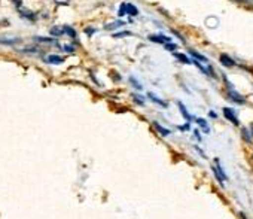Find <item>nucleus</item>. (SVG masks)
I'll use <instances>...</instances> for the list:
<instances>
[{"instance_id":"nucleus-1","label":"nucleus","mask_w":253,"mask_h":219,"mask_svg":"<svg viewBox=\"0 0 253 219\" xmlns=\"http://www.w3.org/2000/svg\"><path fill=\"white\" fill-rule=\"evenodd\" d=\"M223 114H225V118L226 120H229L232 124H235V126H238V120H237V115H235V112L232 111V109H229V107H225L223 109Z\"/></svg>"},{"instance_id":"nucleus-2","label":"nucleus","mask_w":253,"mask_h":219,"mask_svg":"<svg viewBox=\"0 0 253 219\" xmlns=\"http://www.w3.org/2000/svg\"><path fill=\"white\" fill-rule=\"evenodd\" d=\"M45 61L49 63V64H61L64 60H63L60 55H46V57H45Z\"/></svg>"},{"instance_id":"nucleus-3","label":"nucleus","mask_w":253,"mask_h":219,"mask_svg":"<svg viewBox=\"0 0 253 219\" xmlns=\"http://www.w3.org/2000/svg\"><path fill=\"white\" fill-rule=\"evenodd\" d=\"M149 39L152 42H160V44H169L170 42V39L167 36H151Z\"/></svg>"},{"instance_id":"nucleus-4","label":"nucleus","mask_w":253,"mask_h":219,"mask_svg":"<svg viewBox=\"0 0 253 219\" xmlns=\"http://www.w3.org/2000/svg\"><path fill=\"white\" fill-rule=\"evenodd\" d=\"M149 98H151L152 101H155V103H158L160 106H163V107H167V103H166L164 100H161L160 97H157L155 94H152V92H149Z\"/></svg>"},{"instance_id":"nucleus-5","label":"nucleus","mask_w":253,"mask_h":219,"mask_svg":"<svg viewBox=\"0 0 253 219\" xmlns=\"http://www.w3.org/2000/svg\"><path fill=\"white\" fill-rule=\"evenodd\" d=\"M125 6H126V14H130V15H137L139 14V11H137V8L134 6V5H130V3H125Z\"/></svg>"},{"instance_id":"nucleus-6","label":"nucleus","mask_w":253,"mask_h":219,"mask_svg":"<svg viewBox=\"0 0 253 219\" xmlns=\"http://www.w3.org/2000/svg\"><path fill=\"white\" fill-rule=\"evenodd\" d=\"M177 104H179V109H180V112H182V115L185 117V120H188V121H189V120H191V115L188 114V111H186V107L183 106V103H180V101H179Z\"/></svg>"},{"instance_id":"nucleus-7","label":"nucleus","mask_w":253,"mask_h":219,"mask_svg":"<svg viewBox=\"0 0 253 219\" xmlns=\"http://www.w3.org/2000/svg\"><path fill=\"white\" fill-rule=\"evenodd\" d=\"M51 35H54V36H63L64 35V27H52L51 29Z\"/></svg>"},{"instance_id":"nucleus-8","label":"nucleus","mask_w":253,"mask_h":219,"mask_svg":"<svg viewBox=\"0 0 253 219\" xmlns=\"http://www.w3.org/2000/svg\"><path fill=\"white\" fill-rule=\"evenodd\" d=\"M154 126H155V129H157V130H158V131H160V133H161L163 136H169V134H170V130H167V129H164V127L161 126V124H158V123H155Z\"/></svg>"},{"instance_id":"nucleus-9","label":"nucleus","mask_w":253,"mask_h":219,"mask_svg":"<svg viewBox=\"0 0 253 219\" xmlns=\"http://www.w3.org/2000/svg\"><path fill=\"white\" fill-rule=\"evenodd\" d=\"M197 123H198V126L206 131V133H209L210 131V129L207 127V123H206V120H203V118H197Z\"/></svg>"},{"instance_id":"nucleus-10","label":"nucleus","mask_w":253,"mask_h":219,"mask_svg":"<svg viewBox=\"0 0 253 219\" xmlns=\"http://www.w3.org/2000/svg\"><path fill=\"white\" fill-rule=\"evenodd\" d=\"M124 24H125V23L121 20V21H115L113 24H107V26H106V29H107V30H113V29H116V27H121V26H124Z\"/></svg>"},{"instance_id":"nucleus-11","label":"nucleus","mask_w":253,"mask_h":219,"mask_svg":"<svg viewBox=\"0 0 253 219\" xmlns=\"http://www.w3.org/2000/svg\"><path fill=\"white\" fill-rule=\"evenodd\" d=\"M64 33H67L69 36H72V38H75L76 36V32L72 29V27H69V26H64Z\"/></svg>"},{"instance_id":"nucleus-12","label":"nucleus","mask_w":253,"mask_h":219,"mask_svg":"<svg viewBox=\"0 0 253 219\" xmlns=\"http://www.w3.org/2000/svg\"><path fill=\"white\" fill-rule=\"evenodd\" d=\"M220 61H222L223 64H226V66H232V64H234V61H231L226 55H220Z\"/></svg>"},{"instance_id":"nucleus-13","label":"nucleus","mask_w":253,"mask_h":219,"mask_svg":"<svg viewBox=\"0 0 253 219\" xmlns=\"http://www.w3.org/2000/svg\"><path fill=\"white\" fill-rule=\"evenodd\" d=\"M20 39H0V44H8V45H14L15 42H18Z\"/></svg>"},{"instance_id":"nucleus-14","label":"nucleus","mask_w":253,"mask_h":219,"mask_svg":"<svg viewBox=\"0 0 253 219\" xmlns=\"http://www.w3.org/2000/svg\"><path fill=\"white\" fill-rule=\"evenodd\" d=\"M118 14H119V17H122V15H125V14H126V6H125V3H122V5H121V8H119V12H118Z\"/></svg>"},{"instance_id":"nucleus-15","label":"nucleus","mask_w":253,"mask_h":219,"mask_svg":"<svg viewBox=\"0 0 253 219\" xmlns=\"http://www.w3.org/2000/svg\"><path fill=\"white\" fill-rule=\"evenodd\" d=\"M176 57H177V58H179L180 61H183V63H191V61H189V60H188V58H186V57H185L183 54H176Z\"/></svg>"},{"instance_id":"nucleus-16","label":"nucleus","mask_w":253,"mask_h":219,"mask_svg":"<svg viewBox=\"0 0 253 219\" xmlns=\"http://www.w3.org/2000/svg\"><path fill=\"white\" fill-rule=\"evenodd\" d=\"M36 41H39V42H46V44H52V39H49V38H36Z\"/></svg>"},{"instance_id":"nucleus-17","label":"nucleus","mask_w":253,"mask_h":219,"mask_svg":"<svg viewBox=\"0 0 253 219\" xmlns=\"http://www.w3.org/2000/svg\"><path fill=\"white\" fill-rule=\"evenodd\" d=\"M130 81H131V84H133V85H134V87H136L137 89H142V85H140V84H139V82H137V81H136L134 78H131Z\"/></svg>"},{"instance_id":"nucleus-18","label":"nucleus","mask_w":253,"mask_h":219,"mask_svg":"<svg viewBox=\"0 0 253 219\" xmlns=\"http://www.w3.org/2000/svg\"><path fill=\"white\" fill-rule=\"evenodd\" d=\"M166 49H169V51H174V49H176V45H173V44H166Z\"/></svg>"},{"instance_id":"nucleus-19","label":"nucleus","mask_w":253,"mask_h":219,"mask_svg":"<svg viewBox=\"0 0 253 219\" xmlns=\"http://www.w3.org/2000/svg\"><path fill=\"white\" fill-rule=\"evenodd\" d=\"M131 33L130 32H122V33H118V35H115V38H121V36H130Z\"/></svg>"},{"instance_id":"nucleus-20","label":"nucleus","mask_w":253,"mask_h":219,"mask_svg":"<svg viewBox=\"0 0 253 219\" xmlns=\"http://www.w3.org/2000/svg\"><path fill=\"white\" fill-rule=\"evenodd\" d=\"M64 49H66V51H69V52H72V51H73L72 45H64Z\"/></svg>"},{"instance_id":"nucleus-21","label":"nucleus","mask_w":253,"mask_h":219,"mask_svg":"<svg viewBox=\"0 0 253 219\" xmlns=\"http://www.w3.org/2000/svg\"><path fill=\"white\" fill-rule=\"evenodd\" d=\"M57 3H61V5H66V3H69V0H55Z\"/></svg>"},{"instance_id":"nucleus-22","label":"nucleus","mask_w":253,"mask_h":219,"mask_svg":"<svg viewBox=\"0 0 253 219\" xmlns=\"http://www.w3.org/2000/svg\"><path fill=\"white\" fill-rule=\"evenodd\" d=\"M241 218H243V219H247V216H246L244 213H241Z\"/></svg>"}]
</instances>
